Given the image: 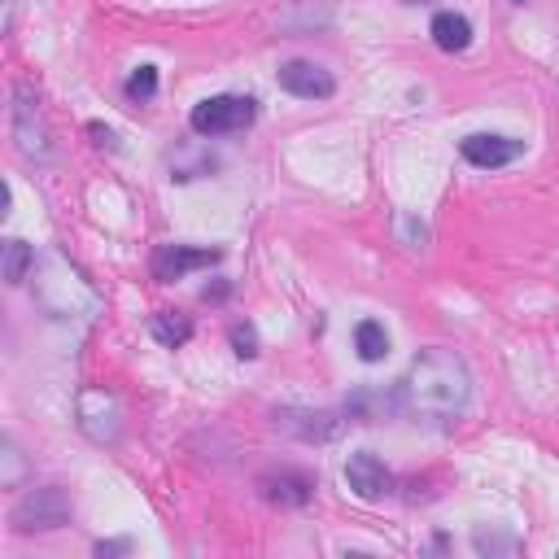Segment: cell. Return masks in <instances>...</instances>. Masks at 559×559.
Wrapping results in <instances>:
<instances>
[{
  "mask_svg": "<svg viewBox=\"0 0 559 559\" xmlns=\"http://www.w3.org/2000/svg\"><path fill=\"white\" fill-rule=\"evenodd\" d=\"M153 92H158V70L140 66L136 75L127 79V97H132V101H153Z\"/></svg>",
  "mask_w": 559,
  "mask_h": 559,
  "instance_id": "obj_13",
  "label": "cell"
},
{
  "mask_svg": "<svg viewBox=\"0 0 559 559\" xmlns=\"http://www.w3.org/2000/svg\"><path fill=\"white\" fill-rule=\"evenodd\" d=\"M70 520V498L57 490V485H44V490H31L22 503L14 507V529L35 533V529H62Z\"/></svg>",
  "mask_w": 559,
  "mask_h": 559,
  "instance_id": "obj_3",
  "label": "cell"
},
{
  "mask_svg": "<svg viewBox=\"0 0 559 559\" xmlns=\"http://www.w3.org/2000/svg\"><path fill=\"white\" fill-rule=\"evenodd\" d=\"M402 398L420 415H459L472 398V376L455 350L428 346L415 354L402 376Z\"/></svg>",
  "mask_w": 559,
  "mask_h": 559,
  "instance_id": "obj_1",
  "label": "cell"
},
{
  "mask_svg": "<svg viewBox=\"0 0 559 559\" xmlns=\"http://www.w3.org/2000/svg\"><path fill=\"white\" fill-rule=\"evenodd\" d=\"M520 153H525V145L511 140V136H468L463 140V158H468L472 166H485V171L516 162Z\"/></svg>",
  "mask_w": 559,
  "mask_h": 559,
  "instance_id": "obj_7",
  "label": "cell"
},
{
  "mask_svg": "<svg viewBox=\"0 0 559 559\" xmlns=\"http://www.w3.org/2000/svg\"><path fill=\"white\" fill-rule=\"evenodd\" d=\"M193 132L197 136H232V132H245L254 123V101L249 97H210L193 110Z\"/></svg>",
  "mask_w": 559,
  "mask_h": 559,
  "instance_id": "obj_2",
  "label": "cell"
},
{
  "mask_svg": "<svg viewBox=\"0 0 559 559\" xmlns=\"http://www.w3.org/2000/svg\"><path fill=\"white\" fill-rule=\"evenodd\" d=\"M433 40H437V49H446V53H463L472 44V22L446 9V14L433 18Z\"/></svg>",
  "mask_w": 559,
  "mask_h": 559,
  "instance_id": "obj_8",
  "label": "cell"
},
{
  "mask_svg": "<svg viewBox=\"0 0 559 559\" xmlns=\"http://www.w3.org/2000/svg\"><path fill=\"white\" fill-rule=\"evenodd\" d=\"M346 485L363 498V503H376V498L389 494L394 481H389V468L372 455V450H359V455H350V463H346Z\"/></svg>",
  "mask_w": 559,
  "mask_h": 559,
  "instance_id": "obj_5",
  "label": "cell"
},
{
  "mask_svg": "<svg viewBox=\"0 0 559 559\" xmlns=\"http://www.w3.org/2000/svg\"><path fill=\"white\" fill-rule=\"evenodd\" d=\"M153 337L162 341V346H184L188 337H193V324H188L184 315H171V311H162V315H153Z\"/></svg>",
  "mask_w": 559,
  "mask_h": 559,
  "instance_id": "obj_11",
  "label": "cell"
},
{
  "mask_svg": "<svg viewBox=\"0 0 559 559\" xmlns=\"http://www.w3.org/2000/svg\"><path fill=\"white\" fill-rule=\"evenodd\" d=\"M31 267H35L31 245H27V241H5V280H9V284H22Z\"/></svg>",
  "mask_w": 559,
  "mask_h": 559,
  "instance_id": "obj_12",
  "label": "cell"
},
{
  "mask_svg": "<svg viewBox=\"0 0 559 559\" xmlns=\"http://www.w3.org/2000/svg\"><path fill=\"white\" fill-rule=\"evenodd\" d=\"M232 350L241 354V359H254L258 354V332L249 324H232Z\"/></svg>",
  "mask_w": 559,
  "mask_h": 559,
  "instance_id": "obj_14",
  "label": "cell"
},
{
  "mask_svg": "<svg viewBox=\"0 0 559 559\" xmlns=\"http://www.w3.org/2000/svg\"><path fill=\"white\" fill-rule=\"evenodd\" d=\"M354 350H359L363 363H380L389 354V332L380 319H363L359 328H354Z\"/></svg>",
  "mask_w": 559,
  "mask_h": 559,
  "instance_id": "obj_9",
  "label": "cell"
},
{
  "mask_svg": "<svg viewBox=\"0 0 559 559\" xmlns=\"http://www.w3.org/2000/svg\"><path fill=\"white\" fill-rule=\"evenodd\" d=\"M263 485H267L271 503L297 507V503H306V498H311V481H306V477H289V472H284V477H276V481H263Z\"/></svg>",
  "mask_w": 559,
  "mask_h": 559,
  "instance_id": "obj_10",
  "label": "cell"
},
{
  "mask_svg": "<svg viewBox=\"0 0 559 559\" xmlns=\"http://www.w3.org/2000/svg\"><path fill=\"white\" fill-rule=\"evenodd\" d=\"M219 263V249H188V245H162L153 254V276L158 280H180L197 267H214Z\"/></svg>",
  "mask_w": 559,
  "mask_h": 559,
  "instance_id": "obj_6",
  "label": "cell"
},
{
  "mask_svg": "<svg viewBox=\"0 0 559 559\" xmlns=\"http://www.w3.org/2000/svg\"><path fill=\"white\" fill-rule=\"evenodd\" d=\"M276 83L284 92H293V97H306V101H324V97H332V75L324 66H315V62H284L280 70H276Z\"/></svg>",
  "mask_w": 559,
  "mask_h": 559,
  "instance_id": "obj_4",
  "label": "cell"
}]
</instances>
